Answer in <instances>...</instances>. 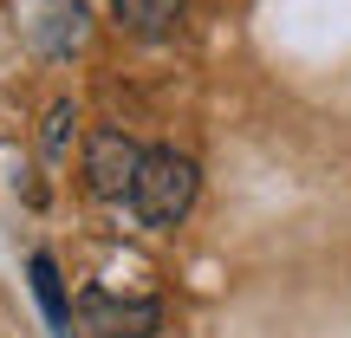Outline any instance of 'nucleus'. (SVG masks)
Listing matches in <instances>:
<instances>
[{
  "label": "nucleus",
  "instance_id": "1",
  "mask_svg": "<svg viewBox=\"0 0 351 338\" xmlns=\"http://www.w3.org/2000/svg\"><path fill=\"white\" fill-rule=\"evenodd\" d=\"M195 189H202V169L182 150H143L137 182H130V208H137L143 228H176L195 208Z\"/></svg>",
  "mask_w": 351,
  "mask_h": 338
},
{
  "label": "nucleus",
  "instance_id": "2",
  "mask_svg": "<svg viewBox=\"0 0 351 338\" xmlns=\"http://www.w3.org/2000/svg\"><path fill=\"white\" fill-rule=\"evenodd\" d=\"M137 163H143V150L124 137V130H91V143H85V189L98 202H130Z\"/></svg>",
  "mask_w": 351,
  "mask_h": 338
},
{
  "label": "nucleus",
  "instance_id": "3",
  "mask_svg": "<svg viewBox=\"0 0 351 338\" xmlns=\"http://www.w3.org/2000/svg\"><path fill=\"white\" fill-rule=\"evenodd\" d=\"M26 39H33V52H46V59H72L91 39V7L85 0H39L33 20H26Z\"/></svg>",
  "mask_w": 351,
  "mask_h": 338
},
{
  "label": "nucleus",
  "instance_id": "4",
  "mask_svg": "<svg viewBox=\"0 0 351 338\" xmlns=\"http://www.w3.org/2000/svg\"><path fill=\"white\" fill-rule=\"evenodd\" d=\"M91 338H156L163 332V306L156 300H111V293H85L78 306Z\"/></svg>",
  "mask_w": 351,
  "mask_h": 338
},
{
  "label": "nucleus",
  "instance_id": "5",
  "mask_svg": "<svg viewBox=\"0 0 351 338\" xmlns=\"http://www.w3.org/2000/svg\"><path fill=\"white\" fill-rule=\"evenodd\" d=\"M182 7H189V0H111L117 26H124V33H137V39L176 33V26H182Z\"/></svg>",
  "mask_w": 351,
  "mask_h": 338
},
{
  "label": "nucleus",
  "instance_id": "6",
  "mask_svg": "<svg viewBox=\"0 0 351 338\" xmlns=\"http://www.w3.org/2000/svg\"><path fill=\"white\" fill-rule=\"evenodd\" d=\"M33 293H39V306L52 313L59 338H72V313H65V293H59V267H52L46 254H33Z\"/></svg>",
  "mask_w": 351,
  "mask_h": 338
},
{
  "label": "nucleus",
  "instance_id": "7",
  "mask_svg": "<svg viewBox=\"0 0 351 338\" xmlns=\"http://www.w3.org/2000/svg\"><path fill=\"white\" fill-rule=\"evenodd\" d=\"M72 137H78V111H72V104H52V111H46V156H65Z\"/></svg>",
  "mask_w": 351,
  "mask_h": 338
}]
</instances>
